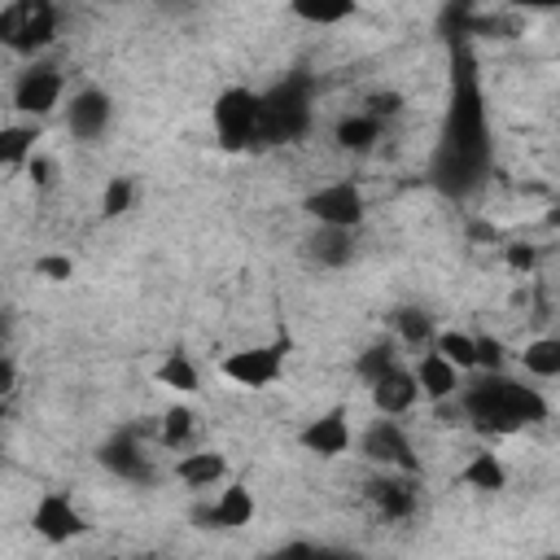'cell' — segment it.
<instances>
[{"label": "cell", "instance_id": "cell-23", "mask_svg": "<svg viewBox=\"0 0 560 560\" xmlns=\"http://www.w3.org/2000/svg\"><path fill=\"white\" fill-rule=\"evenodd\" d=\"M438 359H446L459 376L464 372H472L477 368V350H472V332H464V328H442L438 337H433V346H429Z\"/></svg>", "mask_w": 560, "mask_h": 560}, {"label": "cell", "instance_id": "cell-10", "mask_svg": "<svg viewBox=\"0 0 560 560\" xmlns=\"http://www.w3.org/2000/svg\"><path fill=\"white\" fill-rule=\"evenodd\" d=\"M219 372L241 385V389H267L276 385V376L284 372V341H271V346H245V350H232Z\"/></svg>", "mask_w": 560, "mask_h": 560}, {"label": "cell", "instance_id": "cell-5", "mask_svg": "<svg viewBox=\"0 0 560 560\" xmlns=\"http://www.w3.org/2000/svg\"><path fill=\"white\" fill-rule=\"evenodd\" d=\"M210 122H214V140L228 153H245L258 144V92L254 88H223L210 105Z\"/></svg>", "mask_w": 560, "mask_h": 560}, {"label": "cell", "instance_id": "cell-25", "mask_svg": "<svg viewBox=\"0 0 560 560\" xmlns=\"http://www.w3.org/2000/svg\"><path fill=\"white\" fill-rule=\"evenodd\" d=\"M39 127L35 122H9L0 127V166H26L35 158Z\"/></svg>", "mask_w": 560, "mask_h": 560}, {"label": "cell", "instance_id": "cell-4", "mask_svg": "<svg viewBox=\"0 0 560 560\" xmlns=\"http://www.w3.org/2000/svg\"><path fill=\"white\" fill-rule=\"evenodd\" d=\"M61 13L48 0H13L0 9V44L18 57H35L57 39Z\"/></svg>", "mask_w": 560, "mask_h": 560}, {"label": "cell", "instance_id": "cell-32", "mask_svg": "<svg viewBox=\"0 0 560 560\" xmlns=\"http://www.w3.org/2000/svg\"><path fill=\"white\" fill-rule=\"evenodd\" d=\"M35 276H44L48 284H66L74 276V258L70 254H39L35 258Z\"/></svg>", "mask_w": 560, "mask_h": 560}, {"label": "cell", "instance_id": "cell-8", "mask_svg": "<svg viewBox=\"0 0 560 560\" xmlns=\"http://www.w3.org/2000/svg\"><path fill=\"white\" fill-rule=\"evenodd\" d=\"M61 92H66L61 70L48 66V61H31V66L13 79V109L39 122V118H48V114L61 105Z\"/></svg>", "mask_w": 560, "mask_h": 560}, {"label": "cell", "instance_id": "cell-24", "mask_svg": "<svg viewBox=\"0 0 560 560\" xmlns=\"http://www.w3.org/2000/svg\"><path fill=\"white\" fill-rule=\"evenodd\" d=\"M158 385H166L171 394H197L201 389V372H197V363L184 354V350H171L162 363H158Z\"/></svg>", "mask_w": 560, "mask_h": 560}, {"label": "cell", "instance_id": "cell-11", "mask_svg": "<svg viewBox=\"0 0 560 560\" xmlns=\"http://www.w3.org/2000/svg\"><path fill=\"white\" fill-rule=\"evenodd\" d=\"M96 459H101V468L105 472H114L118 481H136V486H153V459L144 455V442H140V433L136 429H118V433H109L105 442H101V451H96Z\"/></svg>", "mask_w": 560, "mask_h": 560}, {"label": "cell", "instance_id": "cell-27", "mask_svg": "<svg viewBox=\"0 0 560 560\" xmlns=\"http://www.w3.org/2000/svg\"><path fill=\"white\" fill-rule=\"evenodd\" d=\"M398 368V346L394 341H372L368 350H359V359H354V376L363 381V385H376L385 372H394Z\"/></svg>", "mask_w": 560, "mask_h": 560}, {"label": "cell", "instance_id": "cell-31", "mask_svg": "<svg viewBox=\"0 0 560 560\" xmlns=\"http://www.w3.org/2000/svg\"><path fill=\"white\" fill-rule=\"evenodd\" d=\"M472 350H477V368H472V372H503V363H508V346H503L499 337L481 332V337H472Z\"/></svg>", "mask_w": 560, "mask_h": 560}, {"label": "cell", "instance_id": "cell-35", "mask_svg": "<svg viewBox=\"0 0 560 560\" xmlns=\"http://www.w3.org/2000/svg\"><path fill=\"white\" fill-rule=\"evenodd\" d=\"M503 262H508L516 276H529V271L538 267V249H534V245H525V241H512V245L503 249Z\"/></svg>", "mask_w": 560, "mask_h": 560}, {"label": "cell", "instance_id": "cell-9", "mask_svg": "<svg viewBox=\"0 0 560 560\" xmlns=\"http://www.w3.org/2000/svg\"><path fill=\"white\" fill-rule=\"evenodd\" d=\"M31 529H35L44 542L61 547V542H74V538L88 534V516L74 508L70 494H61V490H44V494L35 499V508H31Z\"/></svg>", "mask_w": 560, "mask_h": 560}, {"label": "cell", "instance_id": "cell-41", "mask_svg": "<svg viewBox=\"0 0 560 560\" xmlns=\"http://www.w3.org/2000/svg\"><path fill=\"white\" fill-rule=\"evenodd\" d=\"M149 560H162V556H149Z\"/></svg>", "mask_w": 560, "mask_h": 560}, {"label": "cell", "instance_id": "cell-37", "mask_svg": "<svg viewBox=\"0 0 560 560\" xmlns=\"http://www.w3.org/2000/svg\"><path fill=\"white\" fill-rule=\"evenodd\" d=\"M13 389H18V363H13L9 354H0V402H4Z\"/></svg>", "mask_w": 560, "mask_h": 560}, {"label": "cell", "instance_id": "cell-30", "mask_svg": "<svg viewBox=\"0 0 560 560\" xmlns=\"http://www.w3.org/2000/svg\"><path fill=\"white\" fill-rule=\"evenodd\" d=\"M131 201H136V179L131 175H114L105 184V192H101V214L105 219H122L131 210Z\"/></svg>", "mask_w": 560, "mask_h": 560}, {"label": "cell", "instance_id": "cell-20", "mask_svg": "<svg viewBox=\"0 0 560 560\" xmlns=\"http://www.w3.org/2000/svg\"><path fill=\"white\" fill-rule=\"evenodd\" d=\"M459 486H468L477 494H499V490H508V468H503V459L494 451H477L459 468Z\"/></svg>", "mask_w": 560, "mask_h": 560}, {"label": "cell", "instance_id": "cell-17", "mask_svg": "<svg viewBox=\"0 0 560 560\" xmlns=\"http://www.w3.org/2000/svg\"><path fill=\"white\" fill-rule=\"evenodd\" d=\"M411 376H416L420 398H429V402H451V398L459 394V385H464V376H459L446 359H438L433 350L420 354V363L411 368Z\"/></svg>", "mask_w": 560, "mask_h": 560}, {"label": "cell", "instance_id": "cell-40", "mask_svg": "<svg viewBox=\"0 0 560 560\" xmlns=\"http://www.w3.org/2000/svg\"><path fill=\"white\" fill-rule=\"evenodd\" d=\"M542 560H560V556H556V551H551V556H542Z\"/></svg>", "mask_w": 560, "mask_h": 560}, {"label": "cell", "instance_id": "cell-3", "mask_svg": "<svg viewBox=\"0 0 560 560\" xmlns=\"http://www.w3.org/2000/svg\"><path fill=\"white\" fill-rule=\"evenodd\" d=\"M315 79L293 70L271 92H258V144H293L311 131Z\"/></svg>", "mask_w": 560, "mask_h": 560}, {"label": "cell", "instance_id": "cell-34", "mask_svg": "<svg viewBox=\"0 0 560 560\" xmlns=\"http://www.w3.org/2000/svg\"><path fill=\"white\" fill-rule=\"evenodd\" d=\"M398 109H402V96H398V92H372V96H368V105H363V114H368V118H376L381 127H385V118H394Z\"/></svg>", "mask_w": 560, "mask_h": 560}, {"label": "cell", "instance_id": "cell-1", "mask_svg": "<svg viewBox=\"0 0 560 560\" xmlns=\"http://www.w3.org/2000/svg\"><path fill=\"white\" fill-rule=\"evenodd\" d=\"M455 398H459V411L472 420V429L490 438L542 424L551 416V402L542 398V389L508 372H472V381H464Z\"/></svg>", "mask_w": 560, "mask_h": 560}, {"label": "cell", "instance_id": "cell-22", "mask_svg": "<svg viewBox=\"0 0 560 560\" xmlns=\"http://www.w3.org/2000/svg\"><path fill=\"white\" fill-rule=\"evenodd\" d=\"M389 324H394V332H398V341H402L407 350H429L433 337H438L433 315H429L424 306H398V311L389 315Z\"/></svg>", "mask_w": 560, "mask_h": 560}, {"label": "cell", "instance_id": "cell-28", "mask_svg": "<svg viewBox=\"0 0 560 560\" xmlns=\"http://www.w3.org/2000/svg\"><path fill=\"white\" fill-rule=\"evenodd\" d=\"M192 429H197L192 407L175 402V407H166V411H162V420H158V442H162L166 451H184V442L192 438Z\"/></svg>", "mask_w": 560, "mask_h": 560}, {"label": "cell", "instance_id": "cell-29", "mask_svg": "<svg viewBox=\"0 0 560 560\" xmlns=\"http://www.w3.org/2000/svg\"><path fill=\"white\" fill-rule=\"evenodd\" d=\"M293 18H302V22H311V26H337V22H346L350 13H354V4L350 0H337V4H311V0H298L293 9H289Z\"/></svg>", "mask_w": 560, "mask_h": 560}, {"label": "cell", "instance_id": "cell-2", "mask_svg": "<svg viewBox=\"0 0 560 560\" xmlns=\"http://www.w3.org/2000/svg\"><path fill=\"white\" fill-rule=\"evenodd\" d=\"M486 166V114H481V96L477 83L464 66L455 96H451V118H446V140H442V162H438V179L451 192H464L481 179Z\"/></svg>", "mask_w": 560, "mask_h": 560}, {"label": "cell", "instance_id": "cell-16", "mask_svg": "<svg viewBox=\"0 0 560 560\" xmlns=\"http://www.w3.org/2000/svg\"><path fill=\"white\" fill-rule=\"evenodd\" d=\"M372 389V407H376V416H385V420H398V416H407L416 402H420V389H416V376H411V368H394V372H385L376 385H368Z\"/></svg>", "mask_w": 560, "mask_h": 560}, {"label": "cell", "instance_id": "cell-6", "mask_svg": "<svg viewBox=\"0 0 560 560\" xmlns=\"http://www.w3.org/2000/svg\"><path fill=\"white\" fill-rule=\"evenodd\" d=\"M302 210L315 219V228H337V232H359V223L368 219V201L350 179L319 184L315 192H306Z\"/></svg>", "mask_w": 560, "mask_h": 560}, {"label": "cell", "instance_id": "cell-38", "mask_svg": "<svg viewBox=\"0 0 560 560\" xmlns=\"http://www.w3.org/2000/svg\"><path fill=\"white\" fill-rule=\"evenodd\" d=\"M315 560H363V551H354V547H332V542H315Z\"/></svg>", "mask_w": 560, "mask_h": 560}, {"label": "cell", "instance_id": "cell-21", "mask_svg": "<svg viewBox=\"0 0 560 560\" xmlns=\"http://www.w3.org/2000/svg\"><path fill=\"white\" fill-rule=\"evenodd\" d=\"M332 140H337V149H346V153H372L376 140H381V122L368 118L363 109L341 114L337 127H332Z\"/></svg>", "mask_w": 560, "mask_h": 560}, {"label": "cell", "instance_id": "cell-33", "mask_svg": "<svg viewBox=\"0 0 560 560\" xmlns=\"http://www.w3.org/2000/svg\"><path fill=\"white\" fill-rule=\"evenodd\" d=\"M22 171H26V179H31L35 188H52V184H57V158H48V153H39V149H35V158H31Z\"/></svg>", "mask_w": 560, "mask_h": 560}, {"label": "cell", "instance_id": "cell-15", "mask_svg": "<svg viewBox=\"0 0 560 560\" xmlns=\"http://www.w3.org/2000/svg\"><path fill=\"white\" fill-rule=\"evenodd\" d=\"M109 118H114V101H109L101 88H83V92H74L70 105H66V127H70L74 140H96V136H105Z\"/></svg>", "mask_w": 560, "mask_h": 560}, {"label": "cell", "instance_id": "cell-39", "mask_svg": "<svg viewBox=\"0 0 560 560\" xmlns=\"http://www.w3.org/2000/svg\"><path fill=\"white\" fill-rule=\"evenodd\" d=\"M4 420H9V402H0V424H4Z\"/></svg>", "mask_w": 560, "mask_h": 560}, {"label": "cell", "instance_id": "cell-36", "mask_svg": "<svg viewBox=\"0 0 560 560\" xmlns=\"http://www.w3.org/2000/svg\"><path fill=\"white\" fill-rule=\"evenodd\" d=\"M258 560H315V542L293 538V542H284V547H276V551H267V556H258Z\"/></svg>", "mask_w": 560, "mask_h": 560}, {"label": "cell", "instance_id": "cell-12", "mask_svg": "<svg viewBox=\"0 0 560 560\" xmlns=\"http://www.w3.org/2000/svg\"><path fill=\"white\" fill-rule=\"evenodd\" d=\"M363 490L381 521H411L420 508V477L411 472H376Z\"/></svg>", "mask_w": 560, "mask_h": 560}, {"label": "cell", "instance_id": "cell-18", "mask_svg": "<svg viewBox=\"0 0 560 560\" xmlns=\"http://www.w3.org/2000/svg\"><path fill=\"white\" fill-rule=\"evenodd\" d=\"M175 477L188 486V490H210V486H219L223 477H228V459H223V451H188V455H179L175 459Z\"/></svg>", "mask_w": 560, "mask_h": 560}, {"label": "cell", "instance_id": "cell-26", "mask_svg": "<svg viewBox=\"0 0 560 560\" xmlns=\"http://www.w3.org/2000/svg\"><path fill=\"white\" fill-rule=\"evenodd\" d=\"M521 363H525V372L538 376V381L560 376V337H534V341H525Z\"/></svg>", "mask_w": 560, "mask_h": 560}, {"label": "cell", "instance_id": "cell-19", "mask_svg": "<svg viewBox=\"0 0 560 560\" xmlns=\"http://www.w3.org/2000/svg\"><path fill=\"white\" fill-rule=\"evenodd\" d=\"M306 258L315 267H346L354 258V232H337V228H315L306 236Z\"/></svg>", "mask_w": 560, "mask_h": 560}, {"label": "cell", "instance_id": "cell-7", "mask_svg": "<svg viewBox=\"0 0 560 560\" xmlns=\"http://www.w3.org/2000/svg\"><path fill=\"white\" fill-rule=\"evenodd\" d=\"M359 455L368 464L385 468V472H411V477H420V455H416V446H411V438H407V429L398 420H385V416L372 420L368 433L359 438Z\"/></svg>", "mask_w": 560, "mask_h": 560}, {"label": "cell", "instance_id": "cell-13", "mask_svg": "<svg viewBox=\"0 0 560 560\" xmlns=\"http://www.w3.org/2000/svg\"><path fill=\"white\" fill-rule=\"evenodd\" d=\"M254 512H258L254 490H249L245 481H232V486L219 490L214 503L192 508V521H197L201 529H245V525L254 521Z\"/></svg>", "mask_w": 560, "mask_h": 560}, {"label": "cell", "instance_id": "cell-14", "mask_svg": "<svg viewBox=\"0 0 560 560\" xmlns=\"http://www.w3.org/2000/svg\"><path fill=\"white\" fill-rule=\"evenodd\" d=\"M298 446H302L306 455H315V459H337V455H346V451H350V411H346V407L319 411L315 420L302 424Z\"/></svg>", "mask_w": 560, "mask_h": 560}]
</instances>
